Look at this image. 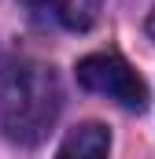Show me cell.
Returning a JSON list of instances; mask_svg holds the SVG:
<instances>
[{
    "mask_svg": "<svg viewBox=\"0 0 155 159\" xmlns=\"http://www.w3.org/2000/svg\"><path fill=\"white\" fill-rule=\"evenodd\" d=\"M63 89L48 63L15 56L0 67V129L11 144H37L55 126Z\"/></svg>",
    "mask_w": 155,
    "mask_h": 159,
    "instance_id": "cell-1",
    "label": "cell"
},
{
    "mask_svg": "<svg viewBox=\"0 0 155 159\" xmlns=\"http://www.w3.org/2000/svg\"><path fill=\"white\" fill-rule=\"evenodd\" d=\"M33 11H48L59 26L67 30H89L100 19L104 0H26Z\"/></svg>",
    "mask_w": 155,
    "mask_h": 159,
    "instance_id": "cell-4",
    "label": "cell"
},
{
    "mask_svg": "<svg viewBox=\"0 0 155 159\" xmlns=\"http://www.w3.org/2000/svg\"><path fill=\"white\" fill-rule=\"evenodd\" d=\"M107 152H111V133H107V126H100V122H81V126H74V129L63 137L55 159H107Z\"/></svg>",
    "mask_w": 155,
    "mask_h": 159,
    "instance_id": "cell-3",
    "label": "cell"
},
{
    "mask_svg": "<svg viewBox=\"0 0 155 159\" xmlns=\"http://www.w3.org/2000/svg\"><path fill=\"white\" fill-rule=\"evenodd\" d=\"M78 81H81V89L115 100L126 111H144V104H148V89H144L140 74L122 56H115V52H92V56H85L78 63Z\"/></svg>",
    "mask_w": 155,
    "mask_h": 159,
    "instance_id": "cell-2",
    "label": "cell"
},
{
    "mask_svg": "<svg viewBox=\"0 0 155 159\" xmlns=\"http://www.w3.org/2000/svg\"><path fill=\"white\" fill-rule=\"evenodd\" d=\"M148 34H152V41H155V7H152V15H148Z\"/></svg>",
    "mask_w": 155,
    "mask_h": 159,
    "instance_id": "cell-5",
    "label": "cell"
}]
</instances>
